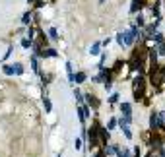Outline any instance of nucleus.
<instances>
[{"instance_id": "obj_1", "label": "nucleus", "mask_w": 165, "mask_h": 157, "mask_svg": "<svg viewBox=\"0 0 165 157\" xmlns=\"http://www.w3.org/2000/svg\"><path fill=\"white\" fill-rule=\"evenodd\" d=\"M132 89H134V99L136 101H142V99L146 97V80H144V76H136L134 78Z\"/></svg>"}, {"instance_id": "obj_10", "label": "nucleus", "mask_w": 165, "mask_h": 157, "mask_svg": "<svg viewBox=\"0 0 165 157\" xmlns=\"http://www.w3.org/2000/svg\"><path fill=\"white\" fill-rule=\"evenodd\" d=\"M43 107H45V112H51L53 111V103L49 97H43Z\"/></svg>"}, {"instance_id": "obj_15", "label": "nucleus", "mask_w": 165, "mask_h": 157, "mask_svg": "<svg viewBox=\"0 0 165 157\" xmlns=\"http://www.w3.org/2000/svg\"><path fill=\"white\" fill-rule=\"evenodd\" d=\"M2 70H4V74H6V76H14V70H12V64H4V66H2Z\"/></svg>"}, {"instance_id": "obj_25", "label": "nucleus", "mask_w": 165, "mask_h": 157, "mask_svg": "<svg viewBox=\"0 0 165 157\" xmlns=\"http://www.w3.org/2000/svg\"><path fill=\"white\" fill-rule=\"evenodd\" d=\"M117 43H119V45H124V37H123V33H119V35H117Z\"/></svg>"}, {"instance_id": "obj_21", "label": "nucleus", "mask_w": 165, "mask_h": 157, "mask_svg": "<svg viewBox=\"0 0 165 157\" xmlns=\"http://www.w3.org/2000/svg\"><path fill=\"white\" fill-rule=\"evenodd\" d=\"M119 99H120V95H119V93H113V95L109 97V103H119Z\"/></svg>"}, {"instance_id": "obj_9", "label": "nucleus", "mask_w": 165, "mask_h": 157, "mask_svg": "<svg viewBox=\"0 0 165 157\" xmlns=\"http://www.w3.org/2000/svg\"><path fill=\"white\" fill-rule=\"evenodd\" d=\"M99 49H101V43H93V45H91V49H89V54H91V56H97L99 53H101Z\"/></svg>"}, {"instance_id": "obj_27", "label": "nucleus", "mask_w": 165, "mask_h": 157, "mask_svg": "<svg viewBox=\"0 0 165 157\" xmlns=\"http://www.w3.org/2000/svg\"><path fill=\"white\" fill-rule=\"evenodd\" d=\"M74 147H76V149H82V142L76 140V142H74Z\"/></svg>"}, {"instance_id": "obj_12", "label": "nucleus", "mask_w": 165, "mask_h": 157, "mask_svg": "<svg viewBox=\"0 0 165 157\" xmlns=\"http://www.w3.org/2000/svg\"><path fill=\"white\" fill-rule=\"evenodd\" d=\"M152 39L157 43V45H161V43H165V37H163V33H157V31L152 35Z\"/></svg>"}, {"instance_id": "obj_23", "label": "nucleus", "mask_w": 165, "mask_h": 157, "mask_svg": "<svg viewBox=\"0 0 165 157\" xmlns=\"http://www.w3.org/2000/svg\"><path fill=\"white\" fill-rule=\"evenodd\" d=\"M49 35H51V39H59V35H56V29H54V27L49 29Z\"/></svg>"}, {"instance_id": "obj_19", "label": "nucleus", "mask_w": 165, "mask_h": 157, "mask_svg": "<svg viewBox=\"0 0 165 157\" xmlns=\"http://www.w3.org/2000/svg\"><path fill=\"white\" fill-rule=\"evenodd\" d=\"M31 45H33V41H31V39H27V37L21 41V47H24V49H29Z\"/></svg>"}, {"instance_id": "obj_2", "label": "nucleus", "mask_w": 165, "mask_h": 157, "mask_svg": "<svg viewBox=\"0 0 165 157\" xmlns=\"http://www.w3.org/2000/svg\"><path fill=\"white\" fill-rule=\"evenodd\" d=\"M97 136H99V144H101L103 147L109 144V138H111V134H109V130L107 128H103L101 124H97Z\"/></svg>"}, {"instance_id": "obj_24", "label": "nucleus", "mask_w": 165, "mask_h": 157, "mask_svg": "<svg viewBox=\"0 0 165 157\" xmlns=\"http://www.w3.org/2000/svg\"><path fill=\"white\" fill-rule=\"evenodd\" d=\"M157 54L165 56V43H161V45H159V51H157Z\"/></svg>"}, {"instance_id": "obj_3", "label": "nucleus", "mask_w": 165, "mask_h": 157, "mask_svg": "<svg viewBox=\"0 0 165 157\" xmlns=\"http://www.w3.org/2000/svg\"><path fill=\"white\" fill-rule=\"evenodd\" d=\"M97 124H99V122H93L91 130L88 132V134H89V146H91V147L99 146V136H97Z\"/></svg>"}, {"instance_id": "obj_16", "label": "nucleus", "mask_w": 165, "mask_h": 157, "mask_svg": "<svg viewBox=\"0 0 165 157\" xmlns=\"http://www.w3.org/2000/svg\"><path fill=\"white\" fill-rule=\"evenodd\" d=\"M31 68L35 70V72H39V60H37V56H31Z\"/></svg>"}, {"instance_id": "obj_28", "label": "nucleus", "mask_w": 165, "mask_h": 157, "mask_svg": "<svg viewBox=\"0 0 165 157\" xmlns=\"http://www.w3.org/2000/svg\"><path fill=\"white\" fill-rule=\"evenodd\" d=\"M111 85H113L111 82H105V89H107V91H111Z\"/></svg>"}, {"instance_id": "obj_26", "label": "nucleus", "mask_w": 165, "mask_h": 157, "mask_svg": "<svg viewBox=\"0 0 165 157\" xmlns=\"http://www.w3.org/2000/svg\"><path fill=\"white\" fill-rule=\"evenodd\" d=\"M136 23H138V25L142 27V25H144V18H142V16H138V18H136Z\"/></svg>"}, {"instance_id": "obj_7", "label": "nucleus", "mask_w": 165, "mask_h": 157, "mask_svg": "<svg viewBox=\"0 0 165 157\" xmlns=\"http://www.w3.org/2000/svg\"><path fill=\"white\" fill-rule=\"evenodd\" d=\"M85 80H88V74H85V72H78V74H74L72 83H84Z\"/></svg>"}, {"instance_id": "obj_22", "label": "nucleus", "mask_w": 165, "mask_h": 157, "mask_svg": "<svg viewBox=\"0 0 165 157\" xmlns=\"http://www.w3.org/2000/svg\"><path fill=\"white\" fill-rule=\"evenodd\" d=\"M115 126H117V118H111V120H109V124H107V130H113Z\"/></svg>"}, {"instance_id": "obj_6", "label": "nucleus", "mask_w": 165, "mask_h": 157, "mask_svg": "<svg viewBox=\"0 0 165 157\" xmlns=\"http://www.w3.org/2000/svg\"><path fill=\"white\" fill-rule=\"evenodd\" d=\"M120 112H123V117H132V105L130 103H120Z\"/></svg>"}, {"instance_id": "obj_8", "label": "nucleus", "mask_w": 165, "mask_h": 157, "mask_svg": "<svg viewBox=\"0 0 165 157\" xmlns=\"http://www.w3.org/2000/svg\"><path fill=\"white\" fill-rule=\"evenodd\" d=\"M150 130H157V112H152L150 115Z\"/></svg>"}, {"instance_id": "obj_17", "label": "nucleus", "mask_w": 165, "mask_h": 157, "mask_svg": "<svg viewBox=\"0 0 165 157\" xmlns=\"http://www.w3.org/2000/svg\"><path fill=\"white\" fill-rule=\"evenodd\" d=\"M142 8V0H134V2H132V12H136V10H140Z\"/></svg>"}, {"instance_id": "obj_18", "label": "nucleus", "mask_w": 165, "mask_h": 157, "mask_svg": "<svg viewBox=\"0 0 165 157\" xmlns=\"http://www.w3.org/2000/svg\"><path fill=\"white\" fill-rule=\"evenodd\" d=\"M117 157H132V155H130V151H128V149H123V151L119 149V151H117Z\"/></svg>"}, {"instance_id": "obj_5", "label": "nucleus", "mask_w": 165, "mask_h": 157, "mask_svg": "<svg viewBox=\"0 0 165 157\" xmlns=\"http://www.w3.org/2000/svg\"><path fill=\"white\" fill-rule=\"evenodd\" d=\"M84 97L88 99V107H91V109H99V99L93 95V93H85Z\"/></svg>"}, {"instance_id": "obj_20", "label": "nucleus", "mask_w": 165, "mask_h": 157, "mask_svg": "<svg viewBox=\"0 0 165 157\" xmlns=\"http://www.w3.org/2000/svg\"><path fill=\"white\" fill-rule=\"evenodd\" d=\"M74 97H76V101H78V103H82V99H84V95H82V91H80V89H76V91H74Z\"/></svg>"}, {"instance_id": "obj_13", "label": "nucleus", "mask_w": 165, "mask_h": 157, "mask_svg": "<svg viewBox=\"0 0 165 157\" xmlns=\"http://www.w3.org/2000/svg\"><path fill=\"white\" fill-rule=\"evenodd\" d=\"M21 23H24V25H29V23H31V12H25V14H24Z\"/></svg>"}, {"instance_id": "obj_29", "label": "nucleus", "mask_w": 165, "mask_h": 157, "mask_svg": "<svg viewBox=\"0 0 165 157\" xmlns=\"http://www.w3.org/2000/svg\"><path fill=\"white\" fill-rule=\"evenodd\" d=\"M95 157H107V155H105V153H103V151H99V153H97V155H95Z\"/></svg>"}, {"instance_id": "obj_4", "label": "nucleus", "mask_w": 165, "mask_h": 157, "mask_svg": "<svg viewBox=\"0 0 165 157\" xmlns=\"http://www.w3.org/2000/svg\"><path fill=\"white\" fill-rule=\"evenodd\" d=\"M78 117H80V122H82V124H85V120L91 117L89 107H88V105H80V107H78Z\"/></svg>"}, {"instance_id": "obj_11", "label": "nucleus", "mask_w": 165, "mask_h": 157, "mask_svg": "<svg viewBox=\"0 0 165 157\" xmlns=\"http://www.w3.org/2000/svg\"><path fill=\"white\" fill-rule=\"evenodd\" d=\"M12 70H14V74H16V76H21V74H24V66H21L20 62L12 64Z\"/></svg>"}, {"instance_id": "obj_14", "label": "nucleus", "mask_w": 165, "mask_h": 157, "mask_svg": "<svg viewBox=\"0 0 165 157\" xmlns=\"http://www.w3.org/2000/svg\"><path fill=\"white\" fill-rule=\"evenodd\" d=\"M120 130H123V134L126 136V140H132V132H130V128H128V126H120Z\"/></svg>"}]
</instances>
